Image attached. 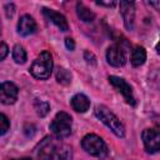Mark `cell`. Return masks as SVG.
Segmentation results:
<instances>
[{
    "instance_id": "6da1fadb",
    "label": "cell",
    "mask_w": 160,
    "mask_h": 160,
    "mask_svg": "<svg viewBox=\"0 0 160 160\" xmlns=\"http://www.w3.org/2000/svg\"><path fill=\"white\" fill-rule=\"evenodd\" d=\"M39 160H71L72 149L61 139L55 136H46L38 146L36 151Z\"/></svg>"
},
{
    "instance_id": "7a4b0ae2",
    "label": "cell",
    "mask_w": 160,
    "mask_h": 160,
    "mask_svg": "<svg viewBox=\"0 0 160 160\" xmlns=\"http://www.w3.org/2000/svg\"><path fill=\"white\" fill-rule=\"evenodd\" d=\"M52 71V56L49 51H42L30 66V74L39 80H46Z\"/></svg>"
},
{
    "instance_id": "3957f363",
    "label": "cell",
    "mask_w": 160,
    "mask_h": 160,
    "mask_svg": "<svg viewBox=\"0 0 160 160\" xmlns=\"http://www.w3.org/2000/svg\"><path fill=\"white\" fill-rule=\"evenodd\" d=\"M95 114L116 136H119V138L125 136V128H124L122 122L109 108H106L105 105H99L95 109Z\"/></svg>"
},
{
    "instance_id": "277c9868",
    "label": "cell",
    "mask_w": 160,
    "mask_h": 160,
    "mask_svg": "<svg viewBox=\"0 0 160 160\" xmlns=\"http://www.w3.org/2000/svg\"><path fill=\"white\" fill-rule=\"evenodd\" d=\"M81 146L88 154H90L95 158H99V159H104L109 154V150H108L105 141L95 134L85 135L81 140Z\"/></svg>"
},
{
    "instance_id": "5b68a950",
    "label": "cell",
    "mask_w": 160,
    "mask_h": 160,
    "mask_svg": "<svg viewBox=\"0 0 160 160\" xmlns=\"http://www.w3.org/2000/svg\"><path fill=\"white\" fill-rule=\"evenodd\" d=\"M71 126H72L71 116L65 111H60L55 115V118L50 122L49 128H50V130L55 138L64 139L71 134Z\"/></svg>"
},
{
    "instance_id": "8992f818",
    "label": "cell",
    "mask_w": 160,
    "mask_h": 160,
    "mask_svg": "<svg viewBox=\"0 0 160 160\" xmlns=\"http://www.w3.org/2000/svg\"><path fill=\"white\" fill-rule=\"evenodd\" d=\"M109 82H110L119 92H121V95L124 96L125 101H126L129 105L134 106V105L136 104V102H135V98H134V95H132V89H131V86H130L122 78H119V76H115V75H110V76H109Z\"/></svg>"
},
{
    "instance_id": "52a82bcc",
    "label": "cell",
    "mask_w": 160,
    "mask_h": 160,
    "mask_svg": "<svg viewBox=\"0 0 160 160\" xmlns=\"http://www.w3.org/2000/svg\"><path fill=\"white\" fill-rule=\"evenodd\" d=\"M145 150L148 152L160 151V130L158 129H145L141 134Z\"/></svg>"
},
{
    "instance_id": "ba28073f",
    "label": "cell",
    "mask_w": 160,
    "mask_h": 160,
    "mask_svg": "<svg viewBox=\"0 0 160 160\" xmlns=\"http://www.w3.org/2000/svg\"><path fill=\"white\" fill-rule=\"evenodd\" d=\"M106 60L110 65H112L115 68H120V66L125 65V62H126L125 50L118 44L109 46L106 50Z\"/></svg>"
},
{
    "instance_id": "9c48e42d",
    "label": "cell",
    "mask_w": 160,
    "mask_h": 160,
    "mask_svg": "<svg viewBox=\"0 0 160 160\" xmlns=\"http://www.w3.org/2000/svg\"><path fill=\"white\" fill-rule=\"evenodd\" d=\"M19 89L14 82L4 81L0 85V101L5 105L14 104L18 100Z\"/></svg>"
},
{
    "instance_id": "30bf717a",
    "label": "cell",
    "mask_w": 160,
    "mask_h": 160,
    "mask_svg": "<svg viewBox=\"0 0 160 160\" xmlns=\"http://www.w3.org/2000/svg\"><path fill=\"white\" fill-rule=\"evenodd\" d=\"M120 14L124 19V24L128 30L134 29L135 22V4L132 1H120Z\"/></svg>"
},
{
    "instance_id": "8fae6325",
    "label": "cell",
    "mask_w": 160,
    "mask_h": 160,
    "mask_svg": "<svg viewBox=\"0 0 160 160\" xmlns=\"http://www.w3.org/2000/svg\"><path fill=\"white\" fill-rule=\"evenodd\" d=\"M42 14L46 16V19H49L52 24H55L61 31H68L69 30L68 20H66V18L62 14L56 12V11H54L51 9H46V8L42 9Z\"/></svg>"
},
{
    "instance_id": "7c38bea8",
    "label": "cell",
    "mask_w": 160,
    "mask_h": 160,
    "mask_svg": "<svg viewBox=\"0 0 160 160\" xmlns=\"http://www.w3.org/2000/svg\"><path fill=\"white\" fill-rule=\"evenodd\" d=\"M36 22L30 15H22L18 22V32L22 36H29L36 31Z\"/></svg>"
},
{
    "instance_id": "4fadbf2b",
    "label": "cell",
    "mask_w": 160,
    "mask_h": 160,
    "mask_svg": "<svg viewBox=\"0 0 160 160\" xmlns=\"http://www.w3.org/2000/svg\"><path fill=\"white\" fill-rule=\"evenodd\" d=\"M71 106L78 112H85L90 108V100L84 94H76L71 98Z\"/></svg>"
},
{
    "instance_id": "5bb4252c",
    "label": "cell",
    "mask_w": 160,
    "mask_h": 160,
    "mask_svg": "<svg viewBox=\"0 0 160 160\" xmlns=\"http://www.w3.org/2000/svg\"><path fill=\"white\" fill-rule=\"evenodd\" d=\"M76 14L80 18V20H82L84 22H91L95 19V14L89 8H86L82 2L76 4Z\"/></svg>"
},
{
    "instance_id": "9a60e30c",
    "label": "cell",
    "mask_w": 160,
    "mask_h": 160,
    "mask_svg": "<svg viewBox=\"0 0 160 160\" xmlns=\"http://www.w3.org/2000/svg\"><path fill=\"white\" fill-rule=\"evenodd\" d=\"M146 60V51L142 46H136L131 52V64L134 66H140Z\"/></svg>"
},
{
    "instance_id": "2e32d148",
    "label": "cell",
    "mask_w": 160,
    "mask_h": 160,
    "mask_svg": "<svg viewBox=\"0 0 160 160\" xmlns=\"http://www.w3.org/2000/svg\"><path fill=\"white\" fill-rule=\"evenodd\" d=\"M26 51L21 45H15L12 48V59L15 60V62L18 64H24L26 61Z\"/></svg>"
},
{
    "instance_id": "e0dca14e",
    "label": "cell",
    "mask_w": 160,
    "mask_h": 160,
    "mask_svg": "<svg viewBox=\"0 0 160 160\" xmlns=\"http://www.w3.org/2000/svg\"><path fill=\"white\" fill-rule=\"evenodd\" d=\"M34 106H35V110H36V114L40 116V118H44L48 115L49 110H50V105L49 102L44 101V100H39V99H35L34 101Z\"/></svg>"
},
{
    "instance_id": "ac0fdd59",
    "label": "cell",
    "mask_w": 160,
    "mask_h": 160,
    "mask_svg": "<svg viewBox=\"0 0 160 160\" xmlns=\"http://www.w3.org/2000/svg\"><path fill=\"white\" fill-rule=\"evenodd\" d=\"M56 80H58V82H60L62 85H68L71 81V74L66 69L59 68L56 71Z\"/></svg>"
},
{
    "instance_id": "d6986e66",
    "label": "cell",
    "mask_w": 160,
    "mask_h": 160,
    "mask_svg": "<svg viewBox=\"0 0 160 160\" xmlns=\"http://www.w3.org/2000/svg\"><path fill=\"white\" fill-rule=\"evenodd\" d=\"M9 129H10V121H9V119L6 118L5 114H1L0 115V134L4 135Z\"/></svg>"
},
{
    "instance_id": "ffe728a7",
    "label": "cell",
    "mask_w": 160,
    "mask_h": 160,
    "mask_svg": "<svg viewBox=\"0 0 160 160\" xmlns=\"http://www.w3.org/2000/svg\"><path fill=\"white\" fill-rule=\"evenodd\" d=\"M84 58H85V60H86L89 64H92V65H95V64H96V59H95V56H94V54H92V52L85 51V52H84Z\"/></svg>"
},
{
    "instance_id": "44dd1931",
    "label": "cell",
    "mask_w": 160,
    "mask_h": 160,
    "mask_svg": "<svg viewBox=\"0 0 160 160\" xmlns=\"http://www.w3.org/2000/svg\"><path fill=\"white\" fill-rule=\"evenodd\" d=\"M8 52H9L8 45L2 41V42H1V48H0V59H1V60H4V59L6 58V55H8Z\"/></svg>"
},
{
    "instance_id": "7402d4cb",
    "label": "cell",
    "mask_w": 160,
    "mask_h": 160,
    "mask_svg": "<svg viewBox=\"0 0 160 160\" xmlns=\"http://www.w3.org/2000/svg\"><path fill=\"white\" fill-rule=\"evenodd\" d=\"M65 45H66V48L69 49V50H74L75 49V42H74V40L71 39V38H66L65 39Z\"/></svg>"
},
{
    "instance_id": "603a6c76",
    "label": "cell",
    "mask_w": 160,
    "mask_h": 160,
    "mask_svg": "<svg viewBox=\"0 0 160 160\" xmlns=\"http://www.w3.org/2000/svg\"><path fill=\"white\" fill-rule=\"evenodd\" d=\"M98 5H104V6H114L115 5V1H108V2H104V1H96Z\"/></svg>"
},
{
    "instance_id": "cb8c5ba5",
    "label": "cell",
    "mask_w": 160,
    "mask_h": 160,
    "mask_svg": "<svg viewBox=\"0 0 160 160\" xmlns=\"http://www.w3.org/2000/svg\"><path fill=\"white\" fill-rule=\"evenodd\" d=\"M11 160H31L30 158H21V159H11Z\"/></svg>"
}]
</instances>
